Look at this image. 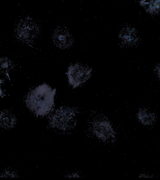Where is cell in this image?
Here are the masks:
<instances>
[{
  "label": "cell",
  "instance_id": "cell-1",
  "mask_svg": "<svg viewBox=\"0 0 160 180\" xmlns=\"http://www.w3.org/2000/svg\"><path fill=\"white\" fill-rule=\"evenodd\" d=\"M55 90L43 84L36 88L28 94L26 99L28 106L38 114H43L50 111L54 104Z\"/></svg>",
  "mask_w": 160,
  "mask_h": 180
},
{
  "label": "cell",
  "instance_id": "cell-4",
  "mask_svg": "<svg viewBox=\"0 0 160 180\" xmlns=\"http://www.w3.org/2000/svg\"><path fill=\"white\" fill-rule=\"evenodd\" d=\"M88 70L86 67L78 65H74L69 68L68 77L69 83L73 86H76L84 82L86 76L88 75Z\"/></svg>",
  "mask_w": 160,
  "mask_h": 180
},
{
  "label": "cell",
  "instance_id": "cell-2",
  "mask_svg": "<svg viewBox=\"0 0 160 180\" xmlns=\"http://www.w3.org/2000/svg\"><path fill=\"white\" fill-rule=\"evenodd\" d=\"M15 32L18 40L23 43L29 44L33 42L37 39L40 34V29L37 23L33 19L25 18L18 23Z\"/></svg>",
  "mask_w": 160,
  "mask_h": 180
},
{
  "label": "cell",
  "instance_id": "cell-8",
  "mask_svg": "<svg viewBox=\"0 0 160 180\" xmlns=\"http://www.w3.org/2000/svg\"><path fill=\"white\" fill-rule=\"evenodd\" d=\"M155 72L158 77L160 80V65H159L156 67L155 69Z\"/></svg>",
  "mask_w": 160,
  "mask_h": 180
},
{
  "label": "cell",
  "instance_id": "cell-7",
  "mask_svg": "<svg viewBox=\"0 0 160 180\" xmlns=\"http://www.w3.org/2000/svg\"><path fill=\"white\" fill-rule=\"evenodd\" d=\"M1 68H2V70H6L10 67V62L8 60L6 59H3L1 60Z\"/></svg>",
  "mask_w": 160,
  "mask_h": 180
},
{
  "label": "cell",
  "instance_id": "cell-5",
  "mask_svg": "<svg viewBox=\"0 0 160 180\" xmlns=\"http://www.w3.org/2000/svg\"><path fill=\"white\" fill-rule=\"evenodd\" d=\"M150 13H156L160 12V1H142L141 2Z\"/></svg>",
  "mask_w": 160,
  "mask_h": 180
},
{
  "label": "cell",
  "instance_id": "cell-3",
  "mask_svg": "<svg viewBox=\"0 0 160 180\" xmlns=\"http://www.w3.org/2000/svg\"><path fill=\"white\" fill-rule=\"evenodd\" d=\"M52 39L54 44L62 49L69 48L72 43L71 35L62 26L58 27L55 29L52 34Z\"/></svg>",
  "mask_w": 160,
  "mask_h": 180
},
{
  "label": "cell",
  "instance_id": "cell-6",
  "mask_svg": "<svg viewBox=\"0 0 160 180\" xmlns=\"http://www.w3.org/2000/svg\"><path fill=\"white\" fill-rule=\"evenodd\" d=\"M138 117L140 121L145 124L152 123L155 119V116L152 113L145 109L140 110Z\"/></svg>",
  "mask_w": 160,
  "mask_h": 180
}]
</instances>
